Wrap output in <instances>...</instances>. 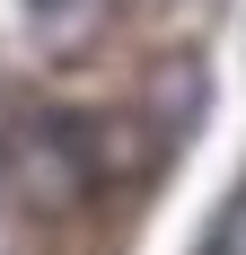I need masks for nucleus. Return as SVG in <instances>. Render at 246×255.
Returning <instances> with one entry per match:
<instances>
[{"instance_id": "7ed1b4c3", "label": "nucleus", "mask_w": 246, "mask_h": 255, "mask_svg": "<svg viewBox=\"0 0 246 255\" xmlns=\"http://www.w3.org/2000/svg\"><path fill=\"white\" fill-rule=\"evenodd\" d=\"M9 141L18 132H9V106H0V194H9Z\"/></svg>"}, {"instance_id": "f257e3e1", "label": "nucleus", "mask_w": 246, "mask_h": 255, "mask_svg": "<svg viewBox=\"0 0 246 255\" xmlns=\"http://www.w3.org/2000/svg\"><path fill=\"white\" fill-rule=\"evenodd\" d=\"M194 115H202V71L176 53L167 71L149 79V141H158V150H185V141H194Z\"/></svg>"}, {"instance_id": "f03ea898", "label": "nucleus", "mask_w": 246, "mask_h": 255, "mask_svg": "<svg viewBox=\"0 0 246 255\" xmlns=\"http://www.w3.org/2000/svg\"><path fill=\"white\" fill-rule=\"evenodd\" d=\"M238 247H246V185L229 194V211H220V229H211V247H202V255H238Z\"/></svg>"}]
</instances>
